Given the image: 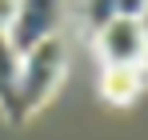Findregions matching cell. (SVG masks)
<instances>
[{"instance_id":"cell-1","label":"cell","mask_w":148,"mask_h":140,"mask_svg":"<svg viewBox=\"0 0 148 140\" xmlns=\"http://www.w3.org/2000/svg\"><path fill=\"white\" fill-rule=\"evenodd\" d=\"M64 68H68V52H64L60 36H48V40L32 44L28 52H20V112H24V120L52 100V92L64 80Z\"/></svg>"},{"instance_id":"cell-2","label":"cell","mask_w":148,"mask_h":140,"mask_svg":"<svg viewBox=\"0 0 148 140\" xmlns=\"http://www.w3.org/2000/svg\"><path fill=\"white\" fill-rule=\"evenodd\" d=\"M92 36H96V52L104 64H140L144 68V28H140V20L116 16Z\"/></svg>"},{"instance_id":"cell-3","label":"cell","mask_w":148,"mask_h":140,"mask_svg":"<svg viewBox=\"0 0 148 140\" xmlns=\"http://www.w3.org/2000/svg\"><path fill=\"white\" fill-rule=\"evenodd\" d=\"M64 16V0H20V16L12 24V44L16 52H28L32 44L56 36V24Z\"/></svg>"},{"instance_id":"cell-4","label":"cell","mask_w":148,"mask_h":140,"mask_svg":"<svg viewBox=\"0 0 148 140\" xmlns=\"http://www.w3.org/2000/svg\"><path fill=\"white\" fill-rule=\"evenodd\" d=\"M0 112L12 124L24 120V112H20V52L8 32H0Z\"/></svg>"},{"instance_id":"cell-5","label":"cell","mask_w":148,"mask_h":140,"mask_svg":"<svg viewBox=\"0 0 148 140\" xmlns=\"http://www.w3.org/2000/svg\"><path fill=\"white\" fill-rule=\"evenodd\" d=\"M144 84H148V72L140 64H104V72H100V96L116 108L132 104L144 92Z\"/></svg>"},{"instance_id":"cell-6","label":"cell","mask_w":148,"mask_h":140,"mask_svg":"<svg viewBox=\"0 0 148 140\" xmlns=\"http://www.w3.org/2000/svg\"><path fill=\"white\" fill-rule=\"evenodd\" d=\"M80 16L92 32H100L108 20L120 16V0H80Z\"/></svg>"},{"instance_id":"cell-7","label":"cell","mask_w":148,"mask_h":140,"mask_svg":"<svg viewBox=\"0 0 148 140\" xmlns=\"http://www.w3.org/2000/svg\"><path fill=\"white\" fill-rule=\"evenodd\" d=\"M16 16H20V0H0V32H12Z\"/></svg>"},{"instance_id":"cell-8","label":"cell","mask_w":148,"mask_h":140,"mask_svg":"<svg viewBox=\"0 0 148 140\" xmlns=\"http://www.w3.org/2000/svg\"><path fill=\"white\" fill-rule=\"evenodd\" d=\"M148 8V0H120V16H132V20H140Z\"/></svg>"},{"instance_id":"cell-9","label":"cell","mask_w":148,"mask_h":140,"mask_svg":"<svg viewBox=\"0 0 148 140\" xmlns=\"http://www.w3.org/2000/svg\"><path fill=\"white\" fill-rule=\"evenodd\" d=\"M140 28H144V72H148V8H144V16H140Z\"/></svg>"}]
</instances>
